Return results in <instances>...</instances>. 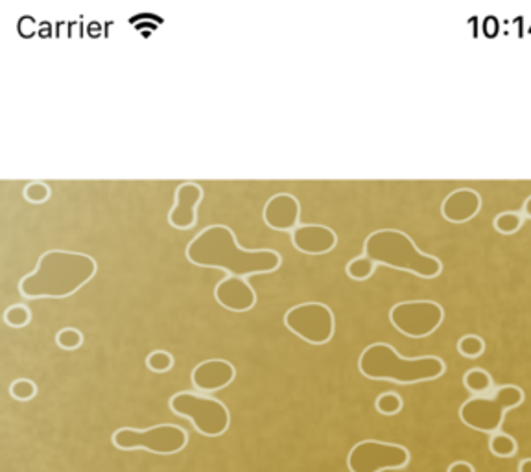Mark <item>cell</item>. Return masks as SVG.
Returning a JSON list of instances; mask_svg holds the SVG:
<instances>
[{"label":"cell","mask_w":531,"mask_h":472,"mask_svg":"<svg viewBox=\"0 0 531 472\" xmlns=\"http://www.w3.org/2000/svg\"><path fill=\"white\" fill-rule=\"evenodd\" d=\"M188 262L199 268L224 269L233 277L273 273L280 268L283 258L273 249H246L236 242L231 227H205L187 246Z\"/></svg>","instance_id":"1"},{"label":"cell","mask_w":531,"mask_h":472,"mask_svg":"<svg viewBox=\"0 0 531 472\" xmlns=\"http://www.w3.org/2000/svg\"><path fill=\"white\" fill-rule=\"evenodd\" d=\"M96 268V260L85 253L50 249L39 257L37 268L22 277L19 292L26 299H65L81 290Z\"/></svg>","instance_id":"2"},{"label":"cell","mask_w":531,"mask_h":472,"mask_svg":"<svg viewBox=\"0 0 531 472\" xmlns=\"http://www.w3.org/2000/svg\"><path fill=\"white\" fill-rule=\"evenodd\" d=\"M360 373L369 380H387L395 384H419L437 380L445 375L446 364L439 356L404 358L389 344H373L365 347L358 360Z\"/></svg>","instance_id":"3"},{"label":"cell","mask_w":531,"mask_h":472,"mask_svg":"<svg viewBox=\"0 0 531 472\" xmlns=\"http://www.w3.org/2000/svg\"><path fill=\"white\" fill-rule=\"evenodd\" d=\"M364 255L375 264L408 271L421 279H435L443 271L439 258L421 251L417 244L398 229H378L371 233L364 242Z\"/></svg>","instance_id":"4"},{"label":"cell","mask_w":531,"mask_h":472,"mask_svg":"<svg viewBox=\"0 0 531 472\" xmlns=\"http://www.w3.org/2000/svg\"><path fill=\"white\" fill-rule=\"evenodd\" d=\"M524 403V391L519 386L507 384L498 387L491 397H472L460 408V419L469 428L496 434L504 423L507 410L519 408Z\"/></svg>","instance_id":"5"},{"label":"cell","mask_w":531,"mask_h":472,"mask_svg":"<svg viewBox=\"0 0 531 472\" xmlns=\"http://www.w3.org/2000/svg\"><path fill=\"white\" fill-rule=\"evenodd\" d=\"M170 410L179 417L188 419L194 424V428L207 437H218L226 434L231 423L226 404L192 391L176 393L170 398Z\"/></svg>","instance_id":"6"},{"label":"cell","mask_w":531,"mask_h":472,"mask_svg":"<svg viewBox=\"0 0 531 472\" xmlns=\"http://www.w3.org/2000/svg\"><path fill=\"white\" fill-rule=\"evenodd\" d=\"M188 443L187 432L176 424H157L148 430L120 428L113 434V445L118 450H137L144 448L153 454H176Z\"/></svg>","instance_id":"7"},{"label":"cell","mask_w":531,"mask_h":472,"mask_svg":"<svg viewBox=\"0 0 531 472\" xmlns=\"http://www.w3.org/2000/svg\"><path fill=\"white\" fill-rule=\"evenodd\" d=\"M389 321L398 332L408 338H428L443 325L445 310L435 301H403L393 305L389 310Z\"/></svg>","instance_id":"8"},{"label":"cell","mask_w":531,"mask_h":472,"mask_svg":"<svg viewBox=\"0 0 531 472\" xmlns=\"http://www.w3.org/2000/svg\"><path fill=\"white\" fill-rule=\"evenodd\" d=\"M286 328L310 345H325L334 336L336 319L325 303H301L285 314Z\"/></svg>","instance_id":"9"},{"label":"cell","mask_w":531,"mask_h":472,"mask_svg":"<svg viewBox=\"0 0 531 472\" xmlns=\"http://www.w3.org/2000/svg\"><path fill=\"white\" fill-rule=\"evenodd\" d=\"M410 452L401 445L382 441H360L349 454L351 472H382L406 467Z\"/></svg>","instance_id":"10"},{"label":"cell","mask_w":531,"mask_h":472,"mask_svg":"<svg viewBox=\"0 0 531 472\" xmlns=\"http://www.w3.org/2000/svg\"><path fill=\"white\" fill-rule=\"evenodd\" d=\"M203 199V188L198 183H181L176 188V201L168 214V221L174 229L187 231L196 226L198 220V205Z\"/></svg>","instance_id":"11"},{"label":"cell","mask_w":531,"mask_h":472,"mask_svg":"<svg viewBox=\"0 0 531 472\" xmlns=\"http://www.w3.org/2000/svg\"><path fill=\"white\" fill-rule=\"evenodd\" d=\"M301 216L299 199L292 194H275L264 205V224L273 231L288 233L297 229Z\"/></svg>","instance_id":"12"},{"label":"cell","mask_w":531,"mask_h":472,"mask_svg":"<svg viewBox=\"0 0 531 472\" xmlns=\"http://www.w3.org/2000/svg\"><path fill=\"white\" fill-rule=\"evenodd\" d=\"M236 376L235 365L227 360L212 358L205 360L201 364H198L192 369L190 380H192L194 387L199 391H220L229 384H233Z\"/></svg>","instance_id":"13"},{"label":"cell","mask_w":531,"mask_h":472,"mask_svg":"<svg viewBox=\"0 0 531 472\" xmlns=\"http://www.w3.org/2000/svg\"><path fill=\"white\" fill-rule=\"evenodd\" d=\"M216 303L229 312H247L257 305V292L242 277H226L214 288Z\"/></svg>","instance_id":"14"},{"label":"cell","mask_w":531,"mask_h":472,"mask_svg":"<svg viewBox=\"0 0 531 472\" xmlns=\"http://www.w3.org/2000/svg\"><path fill=\"white\" fill-rule=\"evenodd\" d=\"M292 244L305 255H325L338 246V236L327 226L306 224L292 231Z\"/></svg>","instance_id":"15"},{"label":"cell","mask_w":531,"mask_h":472,"mask_svg":"<svg viewBox=\"0 0 531 472\" xmlns=\"http://www.w3.org/2000/svg\"><path fill=\"white\" fill-rule=\"evenodd\" d=\"M482 210V196L474 188H457L443 199L441 214L450 224H467Z\"/></svg>","instance_id":"16"},{"label":"cell","mask_w":531,"mask_h":472,"mask_svg":"<svg viewBox=\"0 0 531 472\" xmlns=\"http://www.w3.org/2000/svg\"><path fill=\"white\" fill-rule=\"evenodd\" d=\"M463 384H465V387L472 395L483 397V393H487L493 387V376L489 375L485 369H482V367H474V369H469L465 373Z\"/></svg>","instance_id":"17"},{"label":"cell","mask_w":531,"mask_h":472,"mask_svg":"<svg viewBox=\"0 0 531 472\" xmlns=\"http://www.w3.org/2000/svg\"><path fill=\"white\" fill-rule=\"evenodd\" d=\"M524 226V216L516 210H505L494 218V229L504 236L516 235Z\"/></svg>","instance_id":"18"},{"label":"cell","mask_w":531,"mask_h":472,"mask_svg":"<svg viewBox=\"0 0 531 472\" xmlns=\"http://www.w3.org/2000/svg\"><path fill=\"white\" fill-rule=\"evenodd\" d=\"M457 353L462 354L463 358H480L483 353H485V339L478 334H465L462 338L457 339Z\"/></svg>","instance_id":"19"},{"label":"cell","mask_w":531,"mask_h":472,"mask_svg":"<svg viewBox=\"0 0 531 472\" xmlns=\"http://www.w3.org/2000/svg\"><path fill=\"white\" fill-rule=\"evenodd\" d=\"M375 269L376 264L373 262L371 258L365 257V255L353 258V260H349V264H347V275H349L353 280H358V283L371 279L373 273H375Z\"/></svg>","instance_id":"20"},{"label":"cell","mask_w":531,"mask_h":472,"mask_svg":"<svg viewBox=\"0 0 531 472\" xmlns=\"http://www.w3.org/2000/svg\"><path fill=\"white\" fill-rule=\"evenodd\" d=\"M489 450L498 457H511L516 452V441L511 435L496 432L489 439Z\"/></svg>","instance_id":"21"},{"label":"cell","mask_w":531,"mask_h":472,"mask_svg":"<svg viewBox=\"0 0 531 472\" xmlns=\"http://www.w3.org/2000/svg\"><path fill=\"white\" fill-rule=\"evenodd\" d=\"M4 321L11 328L26 327L28 323L32 321V312L26 305H11L4 312Z\"/></svg>","instance_id":"22"},{"label":"cell","mask_w":531,"mask_h":472,"mask_svg":"<svg viewBox=\"0 0 531 472\" xmlns=\"http://www.w3.org/2000/svg\"><path fill=\"white\" fill-rule=\"evenodd\" d=\"M56 344H58V347H61V349L65 351L80 349L81 344H83V334H81L78 328H61V330L56 334Z\"/></svg>","instance_id":"23"},{"label":"cell","mask_w":531,"mask_h":472,"mask_svg":"<svg viewBox=\"0 0 531 472\" xmlns=\"http://www.w3.org/2000/svg\"><path fill=\"white\" fill-rule=\"evenodd\" d=\"M375 406L376 410H378V413H382V415H397V413L403 410V398L395 391L382 393V395H378V398H376Z\"/></svg>","instance_id":"24"},{"label":"cell","mask_w":531,"mask_h":472,"mask_svg":"<svg viewBox=\"0 0 531 472\" xmlns=\"http://www.w3.org/2000/svg\"><path fill=\"white\" fill-rule=\"evenodd\" d=\"M146 365L153 373H168L174 367V356L168 351H153L148 354Z\"/></svg>","instance_id":"25"},{"label":"cell","mask_w":531,"mask_h":472,"mask_svg":"<svg viewBox=\"0 0 531 472\" xmlns=\"http://www.w3.org/2000/svg\"><path fill=\"white\" fill-rule=\"evenodd\" d=\"M22 196H24V199H26L28 203L41 205V203H44V201H49L50 187L47 185V183L33 181V183H30V185H26V187H24V192H22Z\"/></svg>","instance_id":"26"},{"label":"cell","mask_w":531,"mask_h":472,"mask_svg":"<svg viewBox=\"0 0 531 472\" xmlns=\"http://www.w3.org/2000/svg\"><path fill=\"white\" fill-rule=\"evenodd\" d=\"M10 393L11 397L17 398V401H21V403H26V401H32L35 397V393H37V387L33 384L32 380H28V378H19L10 386Z\"/></svg>","instance_id":"27"},{"label":"cell","mask_w":531,"mask_h":472,"mask_svg":"<svg viewBox=\"0 0 531 472\" xmlns=\"http://www.w3.org/2000/svg\"><path fill=\"white\" fill-rule=\"evenodd\" d=\"M448 472H474V467L467 462H456L448 467Z\"/></svg>","instance_id":"28"},{"label":"cell","mask_w":531,"mask_h":472,"mask_svg":"<svg viewBox=\"0 0 531 472\" xmlns=\"http://www.w3.org/2000/svg\"><path fill=\"white\" fill-rule=\"evenodd\" d=\"M519 472H531V460H524V462L519 465Z\"/></svg>","instance_id":"29"},{"label":"cell","mask_w":531,"mask_h":472,"mask_svg":"<svg viewBox=\"0 0 531 472\" xmlns=\"http://www.w3.org/2000/svg\"><path fill=\"white\" fill-rule=\"evenodd\" d=\"M524 214H526L528 218H531V196L524 201Z\"/></svg>","instance_id":"30"}]
</instances>
